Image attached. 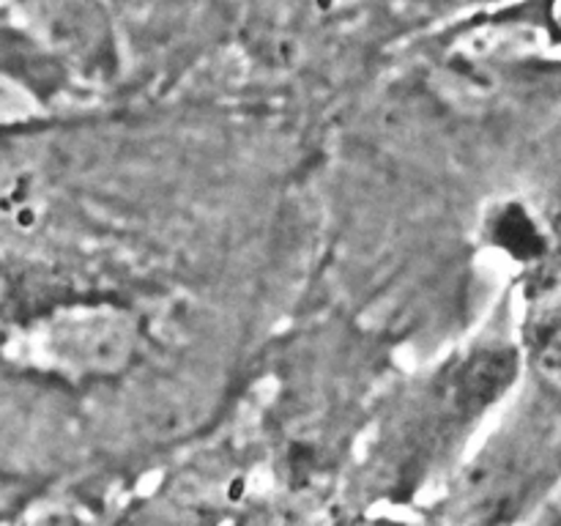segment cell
Wrapping results in <instances>:
<instances>
[{
  "mask_svg": "<svg viewBox=\"0 0 561 526\" xmlns=\"http://www.w3.org/2000/svg\"><path fill=\"white\" fill-rule=\"evenodd\" d=\"M135 348L131 318L107 307L58 312L36 334V354L69 373H113Z\"/></svg>",
  "mask_w": 561,
  "mask_h": 526,
  "instance_id": "cell-1",
  "label": "cell"
},
{
  "mask_svg": "<svg viewBox=\"0 0 561 526\" xmlns=\"http://www.w3.org/2000/svg\"><path fill=\"white\" fill-rule=\"evenodd\" d=\"M0 294H3V277H0Z\"/></svg>",
  "mask_w": 561,
  "mask_h": 526,
  "instance_id": "cell-5",
  "label": "cell"
},
{
  "mask_svg": "<svg viewBox=\"0 0 561 526\" xmlns=\"http://www.w3.org/2000/svg\"><path fill=\"white\" fill-rule=\"evenodd\" d=\"M515 362L510 354H488L477 356L469 365L460 370L458 384H455V398L458 405L466 409H477V405L488 403L496 398L499 389H504L513 378Z\"/></svg>",
  "mask_w": 561,
  "mask_h": 526,
  "instance_id": "cell-2",
  "label": "cell"
},
{
  "mask_svg": "<svg viewBox=\"0 0 561 526\" xmlns=\"http://www.w3.org/2000/svg\"><path fill=\"white\" fill-rule=\"evenodd\" d=\"M531 348L537 362L553 376H561V305L551 307L540 316L531 329Z\"/></svg>",
  "mask_w": 561,
  "mask_h": 526,
  "instance_id": "cell-4",
  "label": "cell"
},
{
  "mask_svg": "<svg viewBox=\"0 0 561 526\" xmlns=\"http://www.w3.org/2000/svg\"><path fill=\"white\" fill-rule=\"evenodd\" d=\"M493 239H496L504 250H510L518 258H529L540 250V233H537L535 222H531L520 208H507V211H502V217L496 219Z\"/></svg>",
  "mask_w": 561,
  "mask_h": 526,
  "instance_id": "cell-3",
  "label": "cell"
}]
</instances>
